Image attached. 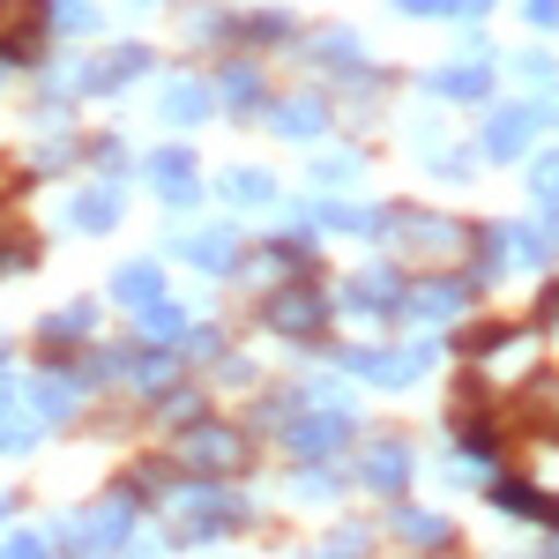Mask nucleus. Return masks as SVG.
<instances>
[{
  "mask_svg": "<svg viewBox=\"0 0 559 559\" xmlns=\"http://www.w3.org/2000/svg\"><path fill=\"white\" fill-rule=\"evenodd\" d=\"M231 522H247V500H239V492H216V485H194V492L179 500V545H210Z\"/></svg>",
  "mask_w": 559,
  "mask_h": 559,
  "instance_id": "nucleus-1",
  "label": "nucleus"
},
{
  "mask_svg": "<svg viewBox=\"0 0 559 559\" xmlns=\"http://www.w3.org/2000/svg\"><path fill=\"white\" fill-rule=\"evenodd\" d=\"M537 373V336L522 329V336H492L485 344V358H477V381L485 388H522Z\"/></svg>",
  "mask_w": 559,
  "mask_h": 559,
  "instance_id": "nucleus-2",
  "label": "nucleus"
},
{
  "mask_svg": "<svg viewBox=\"0 0 559 559\" xmlns=\"http://www.w3.org/2000/svg\"><path fill=\"white\" fill-rule=\"evenodd\" d=\"M128 530H134V500H105V508H90V515L75 522V552L112 559L120 545H128Z\"/></svg>",
  "mask_w": 559,
  "mask_h": 559,
  "instance_id": "nucleus-3",
  "label": "nucleus"
},
{
  "mask_svg": "<svg viewBox=\"0 0 559 559\" xmlns=\"http://www.w3.org/2000/svg\"><path fill=\"white\" fill-rule=\"evenodd\" d=\"M187 463H194V471H239V463H247V432H231V426H194L187 432Z\"/></svg>",
  "mask_w": 559,
  "mask_h": 559,
  "instance_id": "nucleus-4",
  "label": "nucleus"
},
{
  "mask_svg": "<svg viewBox=\"0 0 559 559\" xmlns=\"http://www.w3.org/2000/svg\"><path fill=\"white\" fill-rule=\"evenodd\" d=\"M344 440H350V418H344V411L284 418V448H299V455H329V448H344Z\"/></svg>",
  "mask_w": 559,
  "mask_h": 559,
  "instance_id": "nucleus-5",
  "label": "nucleus"
},
{
  "mask_svg": "<svg viewBox=\"0 0 559 559\" xmlns=\"http://www.w3.org/2000/svg\"><path fill=\"white\" fill-rule=\"evenodd\" d=\"M395 231H411L403 247H411V254H426V261H448V254H463V231H455V224H440V216H418V210H403V216H395Z\"/></svg>",
  "mask_w": 559,
  "mask_h": 559,
  "instance_id": "nucleus-6",
  "label": "nucleus"
},
{
  "mask_svg": "<svg viewBox=\"0 0 559 559\" xmlns=\"http://www.w3.org/2000/svg\"><path fill=\"white\" fill-rule=\"evenodd\" d=\"M329 321V299L321 292H276L269 299V329H284V336H313Z\"/></svg>",
  "mask_w": 559,
  "mask_h": 559,
  "instance_id": "nucleus-7",
  "label": "nucleus"
},
{
  "mask_svg": "<svg viewBox=\"0 0 559 559\" xmlns=\"http://www.w3.org/2000/svg\"><path fill=\"white\" fill-rule=\"evenodd\" d=\"M150 179H157V194H165L173 210H187V202L202 194V179H194V157H187V150H157V157H150Z\"/></svg>",
  "mask_w": 559,
  "mask_h": 559,
  "instance_id": "nucleus-8",
  "label": "nucleus"
},
{
  "mask_svg": "<svg viewBox=\"0 0 559 559\" xmlns=\"http://www.w3.org/2000/svg\"><path fill=\"white\" fill-rule=\"evenodd\" d=\"M366 485H373V492H403V485H411V448H403V440H373V448H366Z\"/></svg>",
  "mask_w": 559,
  "mask_h": 559,
  "instance_id": "nucleus-9",
  "label": "nucleus"
},
{
  "mask_svg": "<svg viewBox=\"0 0 559 559\" xmlns=\"http://www.w3.org/2000/svg\"><path fill=\"white\" fill-rule=\"evenodd\" d=\"M530 134H537V112H530V105H508V112H492L485 150H492V157H522V150H530Z\"/></svg>",
  "mask_w": 559,
  "mask_h": 559,
  "instance_id": "nucleus-10",
  "label": "nucleus"
},
{
  "mask_svg": "<svg viewBox=\"0 0 559 559\" xmlns=\"http://www.w3.org/2000/svg\"><path fill=\"white\" fill-rule=\"evenodd\" d=\"M179 254L194 261V269H231V261H239V231H231V224H216V231H187Z\"/></svg>",
  "mask_w": 559,
  "mask_h": 559,
  "instance_id": "nucleus-11",
  "label": "nucleus"
},
{
  "mask_svg": "<svg viewBox=\"0 0 559 559\" xmlns=\"http://www.w3.org/2000/svg\"><path fill=\"white\" fill-rule=\"evenodd\" d=\"M350 313H388V306H403V284H395V269H366L358 284L344 292Z\"/></svg>",
  "mask_w": 559,
  "mask_h": 559,
  "instance_id": "nucleus-12",
  "label": "nucleus"
},
{
  "mask_svg": "<svg viewBox=\"0 0 559 559\" xmlns=\"http://www.w3.org/2000/svg\"><path fill=\"white\" fill-rule=\"evenodd\" d=\"M321 120H329V112H321V97H284V105H269V128L292 134V142H313Z\"/></svg>",
  "mask_w": 559,
  "mask_h": 559,
  "instance_id": "nucleus-13",
  "label": "nucleus"
},
{
  "mask_svg": "<svg viewBox=\"0 0 559 559\" xmlns=\"http://www.w3.org/2000/svg\"><path fill=\"white\" fill-rule=\"evenodd\" d=\"M112 299H128V306L165 299V269H157V261H128V269L112 276Z\"/></svg>",
  "mask_w": 559,
  "mask_h": 559,
  "instance_id": "nucleus-14",
  "label": "nucleus"
},
{
  "mask_svg": "<svg viewBox=\"0 0 559 559\" xmlns=\"http://www.w3.org/2000/svg\"><path fill=\"white\" fill-rule=\"evenodd\" d=\"M68 224H75V231H112V224H120V194H112V187H90V194H75Z\"/></svg>",
  "mask_w": 559,
  "mask_h": 559,
  "instance_id": "nucleus-15",
  "label": "nucleus"
},
{
  "mask_svg": "<svg viewBox=\"0 0 559 559\" xmlns=\"http://www.w3.org/2000/svg\"><path fill=\"white\" fill-rule=\"evenodd\" d=\"M142 68H150V52H142V45H120L105 68H83V90H120V83H134Z\"/></svg>",
  "mask_w": 559,
  "mask_h": 559,
  "instance_id": "nucleus-16",
  "label": "nucleus"
},
{
  "mask_svg": "<svg viewBox=\"0 0 559 559\" xmlns=\"http://www.w3.org/2000/svg\"><path fill=\"white\" fill-rule=\"evenodd\" d=\"M202 112H210V90L202 83H165V120L173 128H202Z\"/></svg>",
  "mask_w": 559,
  "mask_h": 559,
  "instance_id": "nucleus-17",
  "label": "nucleus"
},
{
  "mask_svg": "<svg viewBox=\"0 0 559 559\" xmlns=\"http://www.w3.org/2000/svg\"><path fill=\"white\" fill-rule=\"evenodd\" d=\"M31 411H45V418H68V411H75V381H60V373L31 381Z\"/></svg>",
  "mask_w": 559,
  "mask_h": 559,
  "instance_id": "nucleus-18",
  "label": "nucleus"
},
{
  "mask_svg": "<svg viewBox=\"0 0 559 559\" xmlns=\"http://www.w3.org/2000/svg\"><path fill=\"white\" fill-rule=\"evenodd\" d=\"M432 90L471 105V97H485V90H492V75H485V68H440V75H432Z\"/></svg>",
  "mask_w": 559,
  "mask_h": 559,
  "instance_id": "nucleus-19",
  "label": "nucleus"
},
{
  "mask_svg": "<svg viewBox=\"0 0 559 559\" xmlns=\"http://www.w3.org/2000/svg\"><path fill=\"white\" fill-rule=\"evenodd\" d=\"M463 306H471V292H463V284H448V276L418 292V313H426V321H448V313H463Z\"/></svg>",
  "mask_w": 559,
  "mask_h": 559,
  "instance_id": "nucleus-20",
  "label": "nucleus"
},
{
  "mask_svg": "<svg viewBox=\"0 0 559 559\" xmlns=\"http://www.w3.org/2000/svg\"><path fill=\"white\" fill-rule=\"evenodd\" d=\"M134 321H142V336H179V329H187V321H179V306H165V299L134 306Z\"/></svg>",
  "mask_w": 559,
  "mask_h": 559,
  "instance_id": "nucleus-21",
  "label": "nucleus"
},
{
  "mask_svg": "<svg viewBox=\"0 0 559 559\" xmlns=\"http://www.w3.org/2000/svg\"><path fill=\"white\" fill-rule=\"evenodd\" d=\"M224 194H231L239 210H261V202H269L276 187H269V179H261V173H231V179H224Z\"/></svg>",
  "mask_w": 559,
  "mask_h": 559,
  "instance_id": "nucleus-22",
  "label": "nucleus"
},
{
  "mask_svg": "<svg viewBox=\"0 0 559 559\" xmlns=\"http://www.w3.org/2000/svg\"><path fill=\"white\" fill-rule=\"evenodd\" d=\"M395 530H403V537H411L418 552H440V545H448V530H440L432 515H395Z\"/></svg>",
  "mask_w": 559,
  "mask_h": 559,
  "instance_id": "nucleus-23",
  "label": "nucleus"
},
{
  "mask_svg": "<svg viewBox=\"0 0 559 559\" xmlns=\"http://www.w3.org/2000/svg\"><path fill=\"white\" fill-rule=\"evenodd\" d=\"M254 90H261V75L247 68V60H239V68H231V75L216 83V97H224V105H254Z\"/></svg>",
  "mask_w": 559,
  "mask_h": 559,
  "instance_id": "nucleus-24",
  "label": "nucleus"
},
{
  "mask_svg": "<svg viewBox=\"0 0 559 559\" xmlns=\"http://www.w3.org/2000/svg\"><path fill=\"white\" fill-rule=\"evenodd\" d=\"M321 224H336V231H381V216H373V210H350V202H329Z\"/></svg>",
  "mask_w": 559,
  "mask_h": 559,
  "instance_id": "nucleus-25",
  "label": "nucleus"
},
{
  "mask_svg": "<svg viewBox=\"0 0 559 559\" xmlns=\"http://www.w3.org/2000/svg\"><path fill=\"white\" fill-rule=\"evenodd\" d=\"M90 321H97V306H68V313H52V321H45V336H52V344H60V336H83Z\"/></svg>",
  "mask_w": 559,
  "mask_h": 559,
  "instance_id": "nucleus-26",
  "label": "nucleus"
},
{
  "mask_svg": "<svg viewBox=\"0 0 559 559\" xmlns=\"http://www.w3.org/2000/svg\"><path fill=\"white\" fill-rule=\"evenodd\" d=\"M530 194H537L545 210H559V157H537V173H530Z\"/></svg>",
  "mask_w": 559,
  "mask_h": 559,
  "instance_id": "nucleus-27",
  "label": "nucleus"
},
{
  "mask_svg": "<svg viewBox=\"0 0 559 559\" xmlns=\"http://www.w3.org/2000/svg\"><path fill=\"white\" fill-rule=\"evenodd\" d=\"M0 559H52V537H45V530H23V537H15Z\"/></svg>",
  "mask_w": 559,
  "mask_h": 559,
  "instance_id": "nucleus-28",
  "label": "nucleus"
},
{
  "mask_svg": "<svg viewBox=\"0 0 559 559\" xmlns=\"http://www.w3.org/2000/svg\"><path fill=\"white\" fill-rule=\"evenodd\" d=\"M52 23H60V31H90L97 15H90L83 0H52Z\"/></svg>",
  "mask_w": 559,
  "mask_h": 559,
  "instance_id": "nucleus-29",
  "label": "nucleus"
},
{
  "mask_svg": "<svg viewBox=\"0 0 559 559\" xmlns=\"http://www.w3.org/2000/svg\"><path fill=\"white\" fill-rule=\"evenodd\" d=\"M336 485H344V477H336V471H306V477H299V500H329Z\"/></svg>",
  "mask_w": 559,
  "mask_h": 559,
  "instance_id": "nucleus-30",
  "label": "nucleus"
},
{
  "mask_svg": "<svg viewBox=\"0 0 559 559\" xmlns=\"http://www.w3.org/2000/svg\"><path fill=\"white\" fill-rule=\"evenodd\" d=\"M522 83H530V90H552V60H545V52H522Z\"/></svg>",
  "mask_w": 559,
  "mask_h": 559,
  "instance_id": "nucleus-31",
  "label": "nucleus"
},
{
  "mask_svg": "<svg viewBox=\"0 0 559 559\" xmlns=\"http://www.w3.org/2000/svg\"><path fill=\"white\" fill-rule=\"evenodd\" d=\"M134 373H142V388H165V381H173V358H165V350H157V358H142V366H134Z\"/></svg>",
  "mask_w": 559,
  "mask_h": 559,
  "instance_id": "nucleus-32",
  "label": "nucleus"
},
{
  "mask_svg": "<svg viewBox=\"0 0 559 559\" xmlns=\"http://www.w3.org/2000/svg\"><path fill=\"white\" fill-rule=\"evenodd\" d=\"M31 440H38V418H31V426H0V455H15V448H31Z\"/></svg>",
  "mask_w": 559,
  "mask_h": 559,
  "instance_id": "nucleus-33",
  "label": "nucleus"
},
{
  "mask_svg": "<svg viewBox=\"0 0 559 559\" xmlns=\"http://www.w3.org/2000/svg\"><path fill=\"white\" fill-rule=\"evenodd\" d=\"M350 173H358V157H350V150H344V157H321V179H329V187H344Z\"/></svg>",
  "mask_w": 559,
  "mask_h": 559,
  "instance_id": "nucleus-34",
  "label": "nucleus"
},
{
  "mask_svg": "<svg viewBox=\"0 0 559 559\" xmlns=\"http://www.w3.org/2000/svg\"><path fill=\"white\" fill-rule=\"evenodd\" d=\"M537 485H545V492H559V455H537Z\"/></svg>",
  "mask_w": 559,
  "mask_h": 559,
  "instance_id": "nucleus-35",
  "label": "nucleus"
},
{
  "mask_svg": "<svg viewBox=\"0 0 559 559\" xmlns=\"http://www.w3.org/2000/svg\"><path fill=\"white\" fill-rule=\"evenodd\" d=\"M530 23H559V0H530Z\"/></svg>",
  "mask_w": 559,
  "mask_h": 559,
  "instance_id": "nucleus-36",
  "label": "nucleus"
},
{
  "mask_svg": "<svg viewBox=\"0 0 559 559\" xmlns=\"http://www.w3.org/2000/svg\"><path fill=\"white\" fill-rule=\"evenodd\" d=\"M313 559H336V552H313Z\"/></svg>",
  "mask_w": 559,
  "mask_h": 559,
  "instance_id": "nucleus-37",
  "label": "nucleus"
},
{
  "mask_svg": "<svg viewBox=\"0 0 559 559\" xmlns=\"http://www.w3.org/2000/svg\"><path fill=\"white\" fill-rule=\"evenodd\" d=\"M0 515H8V500H0Z\"/></svg>",
  "mask_w": 559,
  "mask_h": 559,
  "instance_id": "nucleus-38",
  "label": "nucleus"
},
{
  "mask_svg": "<svg viewBox=\"0 0 559 559\" xmlns=\"http://www.w3.org/2000/svg\"><path fill=\"white\" fill-rule=\"evenodd\" d=\"M552 559H559V545H552Z\"/></svg>",
  "mask_w": 559,
  "mask_h": 559,
  "instance_id": "nucleus-39",
  "label": "nucleus"
}]
</instances>
